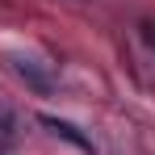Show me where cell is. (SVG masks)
Segmentation results:
<instances>
[{
    "instance_id": "obj_1",
    "label": "cell",
    "mask_w": 155,
    "mask_h": 155,
    "mask_svg": "<svg viewBox=\"0 0 155 155\" xmlns=\"http://www.w3.org/2000/svg\"><path fill=\"white\" fill-rule=\"evenodd\" d=\"M17 76L25 80V84L34 88V92H38V97H51V92H54V80L46 76V71H42L34 59H17Z\"/></svg>"
},
{
    "instance_id": "obj_2",
    "label": "cell",
    "mask_w": 155,
    "mask_h": 155,
    "mask_svg": "<svg viewBox=\"0 0 155 155\" xmlns=\"http://www.w3.org/2000/svg\"><path fill=\"white\" fill-rule=\"evenodd\" d=\"M38 122H42V126L51 130V134H59V138H67L71 147H80V151H92V143H88V138H84V134H80V130L71 126V122H59V117H46V113H42Z\"/></svg>"
},
{
    "instance_id": "obj_3",
    "label": "cell",
    "mask_w": 155,
    "mask_h": 155,
    "mask_svg": "<svg viewBox=\"0 0 155 155\" xmlns=\"http://www.w3.org/2000/svg\"><path fill=\"white\" fill-rule=\"evenodd\" d=\"M138 25H143V38H147V42L155 46V21H138Z\"/></svg>"
}]
</instances>
